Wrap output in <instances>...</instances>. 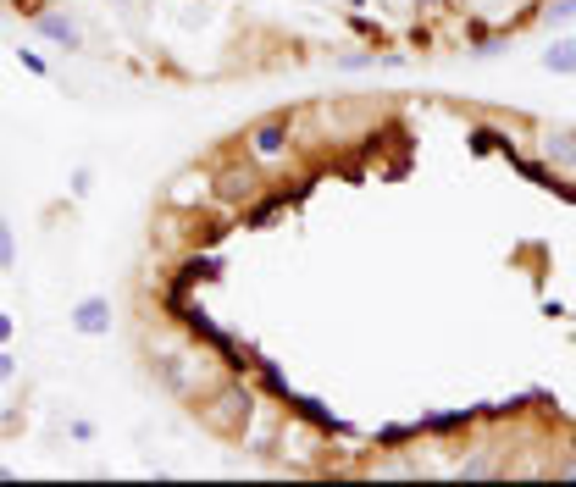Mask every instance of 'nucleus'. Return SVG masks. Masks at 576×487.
Wrapping results in <instances>:
<instances>
[{
    "mask_svg": "<svg viewBox=\"0 0 576 487\" xmlns=\"http://www.w3.org/2000/svg\"><path fill=\"white\" fill-rule=\"evenodd\" d=\"M194 416H200V427L216 432V438H244V427H250V416H255V393L244 388V382L222 377L194 399Z\"/></svg>",
    "mask_w": 576,
    "mask_h": 487,
    "instance_id": "f257e3e1",
    "label": "nucleus"
},
{
    "mask_svg": "<svg viewBox=\"0 0 576 487\" xmlns=\"http://www.w3.org/2000/svg\"><path fill=\"white\" fill-rule=\"evenodd\" d=\"M156 382L167 393H178V399H200L211 382H222L216 377V366H211V355H194V349H167V355H156Z\"/></svg>",
    "mask_w": 576,
    "mask_h": 487,
    "instance_id": "f03ea898",
    "label": "nucleus"
},
{
    "mask_svg": "<svg viewBox=\"0 0 576 487\" xmlns=\"http://www.w3.org/2000/svg\"><path fill=\"white\" fill-rule=\"evenodd\" d=\"M250 200H261V167H255V161H222V167L211 172V205L244 211Z\"/></svg>",
    "mask_w": 576,
    "mask_h": 487,
    "instance_id": "7ed1b4c3",
    "label": "nucleus"
},
{
    "mask_svg": "<svg viewBox=\"0 0 576 487\" xmlns=\"http://www.w3.org/2000/svg\"><path fill=\"white\" fill-rule=\"evenodd\" d=\"M288 144H294V117H261L250 133H244V150H250V161L255 167H266V161H283L288 155Z\"/></svg>",
    "mask_w": 576,
    "mask_h": 487,
    "instance_id": "20e7f679",
    "label": "nucleus"
},
{
    "mask_svg": "<svg viewBox=\"0 0 576 487\" xmlns=\"http://www.w3.org/2000/svg\"><path fill=\"white\" fill-rule=\"evenodd\" d=\"M67 327L78 338H106L111 333V299L106 294H84L78 305L67 310Z\"/></svg>",
    "mask_w": 576,
    "mask_h": 487,
    "instance_id": "39448f33",
    "label": "nucleus"
},
{
    "mask_svg": "<svg viewBox=\"0 0 576 487\" xmlns=\"http://www.w3.org/2000/svg\"><path fill=\"white\" fill-rule=\"evenodd\" d=\"M34 34L45 39V45H61V50H84V28L72 23L67 12H39V17H34Z\"/></svg>",
    "mask_w": 576,
    "mask_h": 487,
    "instance_id": "423d86ee",
    "label": "nucleus"
},
{
    "mask_svg": "<svg viewBox=\"0 0 576 487\" xmlns=\"http://www.w3.org/2000/svg\"><path fill=\"white\" fill-rule=\"evenodd\" d=\"M543 155L554 172H576V128H549L543 133Z\"/></svg>",
    "mask_w": 576,
    "mask_h": 487,
    "instance_id": "0eeeda50",
    "label": "nucleus"
},
{
    "mask_svg": "<svg viewBox=\"0 0 576 487\" xmlns=\"http://www.w3.org/2000/svg\"><path fill=\"white\" fill-rule=\"evenodd\" d=\"M543 72H554V78H576V39H549V50L538 56Z\"/></svg>",
    "mask_w": 576,
    "mask_h": 487,
    "instance_id": "6e6552de",
    "label": "nucleus"
},
{
    "mask_svg": "<svg viewBox=\"0 0 576 487\" xmlns=\"http://www.w3.org/2000/svg\"><path fill=\"white\" fill-rule=\"evenodd\" d=\"M288 404H294V416H305L311 427H322V432H338V416H327L322 410V399H305V393H283Z\"/></svg>",
    "mask_w": 576,
    "mask_h": 487,
    "instance_id": "1a4fd4ad",
    "label": "nucleus"
},
{
    "mask_svg": "<svg viewBox=\"0 0 576 487\" xmlns=\"http://www.w3.org/2000/svg\"><path fill=\"white\" fill-rule=\"evenodd\" d=\"M471 421H477L471 410H432V416H421L416 432H466Z\"/></svg>",
    "mask_w": 576,
    "mask_h": 487,
    "instance_id": "9d476101",
    "label": "nucleus"
},
{
    "mask_svg": "<svg viewBox=\"0 0 576 487\" xmlns=\"http://www.w3.org/2000/svg\"><path fill=\"white\" fill-rule=\"evenodd\" d=\"M194 200H211V178H194V172H183L178 189H167V205H194Z\"/></svg>",
    "mask_w": 576,
    "mask_h": 487,
    "instance_id": "9b49d317",
    "label": "nucleus"
},
{
    "mask_svg": "<svg viewBox=\"0 0 576 487\" xmlns=\"http://www.w3.org/2000/svg\"><path fill=\"white\" fill-rule=\"evenodd\" d=\"M283 211H288V194H272V200H261V205L250 200V205H244V222H250V227H272Z\"/></svg>",
    "mask_w": 576,
    "mask_h": 487,
    "instance_id": "f8f14e48",
    "label": "nucleus"
},
{
    "mask_svg": "<svg viewBox=\"0 0 576 487\" xmlns=\"http://www.w3.org/2000/svg\"><path fill=\"white\" fill-rule=\"evenodd\" d=\"M504 465L493 460V454H466V460L455 465V476H466V482H482V476H499Z\"/></svg>",
    "mask_w": 576,
    "mask_h": 487,
    "instance_id": "ddd939ff",
    "label": "nucleus"
},
{
    "mask_svg": "<svg viewBox=\"0 0 576 487\" xmlns=\"http://www.w3.org/2000/svg\"><path fill=\"white\" fill-rule=\"evenodd\" d=\"M0 272H17V227L0 211Z\"/></svg>",
    "mask_w": 576,
    "mask_h": 487,
    "instance_id": "4468645a",
    "label": "nucleus"
},
{
    "mask_svg": "<svg viewBox=\"0 0 576 487\" xmlns=\"http://www.w3.org/2000/svg\"><path fill=\"white\" fill-rule=\"evenodd\" d=\"M543 23H549V28H571L576 23V0H549V6H543Z\"/></svg>",
    "mask_w": 576,
    "mask_h": 487,
    "instance_id": "2eb2a0df",
    "label": "nucleus"
},
{
    "mask_svg": "<svg viewBox=\"0 0 576 487\" xmlns=\"http://www.w3.org/2000/svg\"><path fill=\"white\" fill-rule=\"evenodd\" d=\"M333 67L338 72H366V67H377V50H344V56H333Z\"/></svg>",
    "mask_w": 576,
    "mask_h": 487,
    "instance_id": "dca6fc26",
    "label": "nucleus"
},
{
    "mask_svg": "<svg viewBox=\"0 0 576 487\" xmlns=\"http://www.w3.org/2000/svg\"><path fill=\"white\" fill-rule=\"evenodd\" d=\"M67 194H72V200H89V194H95V172H89V167H72V172H67Z\"/></svg>",
    "mask_w": 576,
    "mask_h": 487,
    "instance_id": "f3484780",
    "label": "nucleus"
},
{
    "mask_svg": "<svg viewBox=\"0 0 576 487\" xmlns=\"http://www.w3.org/2000/svg\"><path fill=\"white\" fill-rule=\"evenodd\" d=\"M67 438H72V443H95L100 427H95L89 416H72V421H67Z\"/></svg>",
    "mask_w": 576,
    "mask_h": 487,
    "instance_id": "a211bd4d",
    "label": "nucleus"
},
{
    "mask_svg": "<svg viewBox=\"0 0 576 487\" xmlns=\"http://www.w3.org/2000/svg\"><path fill=\"white\" fill-rule=\"evenodd\" d=\"M499 50H504V34H471V56L488 61V56H499Z\"/></svg>",
    "mask_w": 576,
    "mask_h": 487,
    "instance_id": "6ab92c4d",
    "label": "nucleus"
},
{
    "mask_svg": "<svg viewBox=\"0 0 576 487\" xmlns=\"http://www.w3.org/2000/svg\"><path fill=\"white\" fill-rule=\"evenodd\" d=\"M17 371H23V360H17L12 349L0 344V388H12V382H17Z\"/></svg>",
    "mask_w": 576,
    "mask_h": 487,
    "instance_id": "aec40b11",
    "label": "nucleus"
},
{
    "mask_svg": "<svg viewBox=\"0 0 576 487\" xmlns=\"http://www.w3.org/2000/svg\"><path fill=\"white\" fill-rule=\"evenodd\" d=\"M17 61H23V67L34 72V78H50V61L39 56V50H17Z\"/></svg>",
    "mask_w": 576,
    "mask_h": 487,
    "instance_id": "412c9836",
    "label": "nucleus"
},
{
    "mask_svg": "<svg viewBox=\"0 0 576 487\" xmlns=\"http://www.w3.org/2000/svg\"><path fill=\"white\" fill-rule=\"evenodd\" d=\"M471 150H477V155L499 150V133H493V128H477V133H471Z\"/></svg>",
    "mask_w": 576,
    "mask_h": 487,
    "instance_id": "4be33fe9",
    "label": "nucleus"
},
{
    "mask_svg": "<svg viewBox=\"0 0 576 487\" xmlns=\"http://www.w3.org/2000/svg\"><path fill=\"white\" fill-rule=\"evenodd\" d=\"M12 338H17V321L6 316V310H0V344H12Z\"/></svg>",
    "mask_w": 576,
    "mask_h": 487,
    "instance_id": "5701e85b",
    "label": "nucleus"
},
{
    "mask_svg": "<svg viewBox=\"0 0 576 487\" xmlns=\"http://www.w3.org/2000/svg\"><path fill=\"white\" fill-rule=\"evenodd\" d=\"M554 476H571V482H576V454H571V460H560V465H554Z\"/></svg>",
    "mask_w": 576,
    "mask_h": 487,
    "instance_id": "b1692460",
    "label": "nucleus"
},
{
    "mask_svg": "<svg viewBox=\"0 0 576 487\" xmlns=\"http://www.w3.org/2000/svg\"><path fill=\"white\" fill-rule=\"evenodd\" d=\"M205 6H228V0H205Z\"/></svg>",
    "mask_w": 576,
    "mask_h": 487,
    "instance_id": "393cba45",
    "label": "nucleus"
},
{
    "mask_svg": "<svg viewBox=\"0 0 576 487\" xmlns=\"http://www.w3.org/2000/svg\"><path fill=\"white\" fill-rule=\"evenodd\" d=\"M349 6H366V0H349Z\"/></svg>",
    "mask_w": 576,
    "mask_h": 487,
    "instance_id": "a878e982",
    "label": "nucleus"
}]
</instances>
